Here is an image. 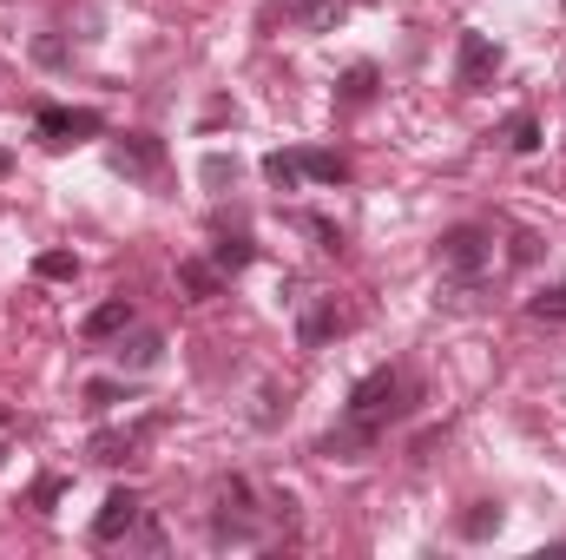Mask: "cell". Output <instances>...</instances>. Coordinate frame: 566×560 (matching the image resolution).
Masks as SVG:
<instances>
[{
	"instance_id": "6da1fadb",
	"label": "cell",
	"mask_w": 566,
	"mask_h": 560,
	"mask_svg": "<svg viewBox=\"0 0 566 560\" xmlns=\"http://www.w3.org/2000/svg\"><path fill=\"white\" fill-rule=\"evenodd\" d=\"M416 403H422V383H416L409 370H396V363L369 370V376L349 390L343 422L323 435V455H329V462H363V455H376L382 435H389V422L416 416Z\"/></svg>"
},
{
	"instance_id": "7a4b0ae2",
	"label": "cell",
	"mask_w": 566,
	"mask_h": 560,
	"mask_svg": "<svg viewBox=\"0 0 566 560\" xmlns=\"http://www.w3.org/2000/svg\"><path fill=\"white\" fill-rule=\"evenodd\" d=\"M264 515L271 508H258V488L244 475L218 481V495H211V548H251V541H264Z\"/></svg>"
},
{
	"instance_id": "3957f363",
	"label": "cell",
	"mask_w": 566,
	"mask_h": 560,
	"mask_svg": "<svg viewBox=\"0 0 566 560\" xmlns=\"http://www.w3.org/2000/svg\"><path fill=\"white\" fill-rule=\"evenodd\" d=\"M488 265H494V231H488V225H448V231H441V271H448V278L474 283Z\"/></svg>"
},
{
	"instance_id": "277c9868",
	"label": "cell",
	"mask_w": 566,
	"mask_h": 560,
	"mask_svg": "<svg viewBox=\"0 0 566 560\" xmlns=\"http://www.w3.org/2000/svg\"><path fill=\"white\" fill-rule=\"evenodd\" d=\"M106 133V120L93 113V106H40L33 113V139L53 145V152H66V145H86Z\"/></svg>"
},
{
	"instance_id": "5b68a950",
	"label": "cell",
	"mask_w": 566,
	"mask_h": 560,
	"mask_svg": "<svg viewBox=\"0 0 566 560\" xmlns=\"http://www.w3.org/2000/svg\"><path fill=\"white\" fill-rule=\"evenodd\" d=\"M356 330V310L349 303H336V297H303V310H296V343L303 350H323L329 336H349Z\"/></svg>"
},
{
	"instance_id": "8992f818",
	"label": "cell",
	"mask_w": 566,
	"mask_h": 560,
	"mask_svg": "<svg viewBox=\"0 0 566 560\" xmlns=\"http://www.w3.org/2000/svg\"><path fill=\"white\" fill-rule=\"evenodd\" d=\"M494 73H501V46L488 33H461V46H454V86L481 93V86H494Z\"/></svg>"
},
{
	"instance_id": "52a82bcc",
	"label": "cell",
	"mask_w": 566,
	"mask_h": 560,
	"mask_svg": "<svg viewBox=\"0 0 566 560\" xmlns=\"http://www.w3.org/2000/svg\"><path fill=\"white\" fill-rule=\"evenodd\" d=\"M139 515H145L139 495H133V488H113V495L99 501V515H93V541H99V548H119V541L139 528Z\"/></svg>"
},
{
	"instance_id": "ba28073f",
	"label": "cell",
	"mask_w": 566,
	"mask_h": 560,
	"mask_svg": "<svg viewBox=\"0 0 566 560\" xmlns=\"http://www.w3.org/2000/svg\"><path fill=\"white\" fill-rule=\"evenodd\" d=\"M113 172L151 185V178L165 172V139H151V133H126V139H113Z\"/></svg>"
},
{
	"instance_id": "9c48e42d",
	"label": "cell",
	"mask_w": 566,
	"mask_h": 560,
	"mask_svg": "<svg viewBox=\"0 0 566 560\" xmlns=\"http://www.w3.org/2000/svg\"><path fill=\"white\" fill-rule=\"evenodd\" d=\"M151 428H158V422H139V428H99V435L86 442V455H93V462H106V468H119V462H133V455H139V442L151 435Z\"/></svg>"
},
{
	"instance_id": "30bf717a",
	"label": "cell",
	"mask_w": 566,
	"mask_h": 560,
	"mask_svg": "<svg viewBox=\"0 0 566 560\" xmlns=\"http://www.w3.org/2000/svg\"><path fill=\"white\" fill-rule=\"evenodd\" d=\"M126 330H133V303H126V297H106V303L86 310V323H80L86 343H113V336H126Z\"/></svg>"
},
{
	"instance_id": "8fae6325",
	"label": "cell",
	"mask_w": 566,
	"mask_h": 560,
	"mask_svg": "<svg viewBox=\"0 0 566 560\" xmlns=\"http://www.w3.org/2000/svg\"><path fill=\"white\" fill-rule=\"evenodd\" d=\"M119 370H158L165 363V336L158 330H139V336H119Z\"/></svg>"
},
{
	"instance_id": "7c38bea8",
	"label": "cell",
	"mask_w": 566,
	"mask_h": 560,
	"mask_svg": "<svg viewBox=\"0 0 566 560\" xmlns=\"http://www.w3.org/2000/svg\"><path fill=\"white\" fill-rule=\"evenodd\" d=\"M178 283H185V297H198V303L224 297V271H218L211 258H185V265H178Z\"/></svg>"
},
{
	"instance_id": "4fadbf2b",
	"label": "cell",
	"mask_w": 566,
	"mask_h": 560,
	"mask_svg": "<svg viewBox=\"0 0 566 560\" xmlns=\"http://www.w3.org/2000/svg\"><path fill=\"white\" fill-rule=\"evenodd\" d=\"M376 80H382V73H376L369 60H356V66L343 73V86H336V106H369V100H376Z\"/></svg>"
},
{
	"instance_id": "5bb4252c",
	"label": "cell",
	"mask_w": 566,
	"mask_h": 560,
	"mask_svg": "<svg viewBox=\"0 0 566 560\" xmlns=\"http://www.w3.org/2000/svg\"><path fill=\"white\" fill-rule=\"evenodd\" d=\"M251 258H258V245H251L244 231H238V238H218V245H211V265H218L224 278H238V271H251Z\"/></svg>"
},
{
	"instance_id": "9a60e30c",
	"label": "cell",
	"mask_w": 566,
	"mask_h": 560,
	"mask_svg": "<svg viewBox=\"0 0 566 560\" xmlns=\"http://www.w3.org/2000/svg\"><path fill=\"white\" fill-rule=\"evenodd\" d=\"M527 317H534V323H566V278L541 283V290L527 297Z\"/></svg>"
},
{
	"instance_id": "2e32d148",
	"label": "cell",
	"mask_w": 566,
	"mask_h": 560,
	"mask_svg": "<svg viewBox=\"0 0 566 560\" xmlns=\"http://www.w3.org/2000/svg\"><path fill=\"white\" fill-rule=\"evenodd\" d=\"M303 178H316V185H343V178H349V158H343V152H303Z\"/></svg>"
},
{
	"instance_id": "e0dca14e",
	"label": "cell",
	"mask_w": 566,
	"mask_h": 560,
	"mask_svg": "<svg viewBox=\"0 0 566 560\" xmlns=\"http://www.w3.org/2000/svg\"><path fill=\"white\" fill-rule=\"evenodd\" d=\"M264 178H271L277 191H296V185H303V152H271V158H264Z\"/></svg>"
},
{
	"instance_id": "ac0fdd59",
	"label": "cell",
	"mask_w": 566,
	"mask_h": 560,
	"mask_svg": "<svg viewBox=\"0 0 566 560\" xmlns=\"http://www.w3.org/2000/svg\"><path fill=\"white\" fill-rule=\"evenodd\" d=\"M501 139H507V152H541V120H534V113H514V120L501 126Z\"/></svg>"
},
{
	"instance_id": "d6986e66",
	"label": "cell",
	"mask_w": 566,
	"mask_h": 560,
	"mask_svg": "<svg viewBox=\"0 0 566 560\" xmlns=\"http://www.w3.org/2000/svg\"><path fill=\"white\" fill-rule=\"evenodd\" d=\"M296 231H310V238H316V251H329V258H343V231H336L329 218H316V211H296Z\"/></svg>"
},
{
	"instance_id": "ffe728a7",
	"label": "cell",
	"mask_w": 566,
	"mask_h": 560,
	"mask_svg": "<svg viewBox=\"0 0 566 560\" xmlns=\"http://www.w3.org/2000/svg\"><path fill=\"white\" fill-rule=\"evenodd\" d=\"M461 535H468V541H488V535H501V508H488V501H481L474 515H461Z\"/></svg>"
},
{
	"instance_id": "44dd1931",
	"label": "cell",
	"mask_w": 566,
	"mask_h": 560,
	"mask_svg": "<svg viewBox=\"0 0 566 560\" xmlns=\"http://www.w3.org/2000/svg\"><path fill=\"white\" fill-rule=\"evenodd\" d=\"M113 403H133V390L126 383H106V376L86 383V409H113Z\"/></svg>"
},
{
	"instance_id": "7402d4cb",
	"label": "cell",
	"mask_w": 566,
	"mask_h": 560,
	"mask_svg": "<svg viewBox=\"0 0 566 560\" xmlns=\"http://www.w3.org/2000/svg\"><path fill=\"white\" fill-rule=\"evenodd\" d=\"M33 271H40V278H53V283H60V278H80V258H73V251H46Z\"/></svg>"
},
{
	"instance_id": "603a6c76",
	"label": "cell",
	"mask_w": 566,
	"mask_h": 560,
	"mask_svg": "<svg viewBox=\"0 0 566 560\" xmlns=\"http://www.w3.org/2000/svg\"><path fill=\"white\" fill-rule=\"evenodd\" d=\"M126 541H139L145 554H165V528H158V521H151V515H139V528H133V535H126Z\"/></svg>"
},
{
	"instance_id": "cb8c5ba5",
	"label": "cell",
	"mask_w": 566,
	"mask_h": 560,
	"mask_svg": "<svg viewBox=\"0 0 566 560\" xmlns=\"http://www.w3.org/2000/svg\"><path fill=\"white\" fill-rule=\"evenodd\" d=\"M231 178H238V165H231L224 152H211V158H205V185L218 191V185H231Z\"/></svg>"
},
{
	"instance_id": "d4e9b609",
	"label": "cell",
	"mask_w": 566,
	"mask_h": 560,
	"mask_svg": "<svg viewBox=\"0 0 566 560\" xmlns=\"http://www.w3.org/2000/svg\"><path fill=\"white\" fill-rule=\"evenodd\" d=\"M53 501H60V481H53V475H46V481H40V488H33V508H53Z\"/></svg>"
},
{
	"instance_id": "484cf974",
	"label": "cell",
	"mask_w": 566,
	"mask_h": 560,
	"mask_svg": "<svg viewBox=\"0 0 566 560\" xmlns=\"http://www.w3.org/2000/svg\"><path fill=\"white\" fill-rule=\"evenodd\" d=\"M7 172H13V152H7V145H0V178H7Z\"/></svg>"
},
{
	"instance_id": "4316f807",
	"label": "cell",
	"mask_w": 566,
	"mask_h": 560,
	"mask_svg": "<svg viewBox=\"0 0 566 560\" xmlns=\"http://www.w3.org/2000/svg\"><path fill=\"white\" fill-rule=\"evenodd\" d=\"M290 7H296V13H310V7H316V0H290Z\"/></svg>"
},
{
	"instance_id": "83f0119b",
	"label": "cell",
	"mask_w": 566,
	"mask_h": 560,
	"mask_svg": "<svg viewBox=\"0 0 566 560\" xmlns=\"http://www.w3.org/2000/svg\"><path fill=\"white\" fill-rule=\"evenodd\" d=\"M7 455H13V448H0V462H7Z\"/></svg>"
},
{
	"instance_id": "f1b7e54d",
	"label": "cell",
	"mask_w": 566,
	"mask_h": 560,
	"mask_svg": "<svg viewBox=\"0 0 566 560\" xmlns=\"http://www.w3.org/2000/svg\"><path fill=\"white\" fill-rule=\"evenodd\" d=\"M0 428H7V409H0Z\"/></svg>"
}]
</instances>
